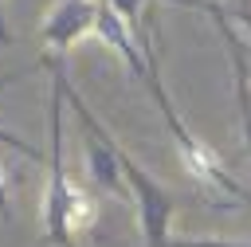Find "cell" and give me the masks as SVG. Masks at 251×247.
I'll return each mask as SVG.
<instances>
[{
  "instance_id": "obj_1",
  "label": "cell",
  "mask_w": 251,
  "mask_h": 247,
  "mask_svg": "<svg viewBox=\"0 0 251 247\" xmlns=\"http://www.w3.org/2000/svg\"><path fill=\"white\" fill-rule=\"evenodd\" d=\"M51 71V102H47V184H43V243L47 247H78V231L94 223V196L71 180L63 153V59H47Z\"/></svg>"
},
{
  "instance_id": "obj_5",
  "label": "cell",
  "mask_w": 251,
  "mask_h": 247,
  "mask_svg": "<svg viewBox=\"0 0 251 247\" xmlns=\"http://www.w3.org/2000/svg\"><path fill=\"white\" fill-rule=\"evenodd\" d=\"M98 8L102 0H55L39 24V43L47 59H63L82 35H90L98 24Z\"/></svg>"
},
{
  "instance_id": "obj_4",
  "label": "cell",
  "mask_w": 251,
  "mask_h": 247,
  "mask_svg": "<svg viewBox=\"0 0 251 247\" xmlns=\"http://www.w3.org/2000/svg\"><path fill=\"white\" fill-rule=\"evenodd\" d=\"M122 173H126V188L133 196L137 208V227H141V247H169L173 243V216H176V196L149 176L126 149H122Z\"/></svg>"
},
{
  "instance_id": "obj_8",
  "label": "cell",
  "mask_w": 251,
  "mask_h": 247,
  "mask_svg": "<svg viewBox=\"0 0 251 247\" xmlns=\"http://www.w3.org/2000/svg\"><path fill=\"white\" fill-rule=\"evenodd\" d=\"M0 220H12V184H8L4 161H0Z\"/></svg>"
},
{
  "instance_id": "obj_6",
  "label": "cell",
  "mask_w": 251,
  "mask_h": 247,
  "mask_svg": "<svg viewBox=\"0 0 251 247\" xmlns=\"http://www.w3.org/2000/svg\"><path fill=\"white\" fill-rule=\"evenodd\" d=\"M208 20L216 24L224 47H227V59H231V71H235V102H239V125H243V145L251 153V47L247 39L239 35V27L227 20V12L212 0L208 8Z\"/></svg>"
},
{
  "instance_id": "obj_3",
  "label": "cell",
  "mask_w": 251,
  "mask_h": 247,
  "mask_svg": "<svg viewBox=\"0 0 251 247\" xmlns=\"http://www.w3.org/2000/svg\"><path fill=\"white\" fill-rule=\"evenodd\" d=\"M63 94H67V106L75 110V118L82 125V169H86V180L98 192H110V196L129 192L126 188V173H122V141L94 118V110L86 106V98L71 86L67 67H63Z\"/></svg>"
},
{
  "instance_id": "obj_2",
  "label": "cell",
  "mask_w": 251,
  "mask_h": 247,
  "mask_svg": "<svg viewBox=\"0 0 251 247\" xmlns=\"http://www.w3.org/2000/svg\"><path fill=\"white\" fill-rule=\"evenodd\" d=\"M141 51H145V78H141V86L153 94V102H157V110H161V118H165V125H169V137H173V145H176L180 169L188 173V180H192V188L200 192V200H204L208 208H216V212L251 208V188H247L243 180H235L231 169L220 161V153L188 129V122L180 118L176 102L169 98V90H165V82H161V71H157V47L149 43V47H141Z\"/></svg>"
},
{
  "instance_id": "obj_7",
  "label": "cell",
  "mask_w": 251,
  "mask_h": 247,
  "mask_svg": "<svg viewBox=\"0 0 251 247\" xmlns=\"http://www.w3.org/2000/svg\"><path fill=\"white\" fill-rule=\"evenodd\" d=\"M169 247H251V243H243V239H220V235H200V239H176L173 235Z\"/></svg>"
},
{
  "instance_id": "obj_10",
  "label": "cell",
  "mask_w": 251,
  "mask_h": 247,
  "mask_svg": "<svg viewBox=\"0 0 251 247\" xmlns=\"http://www.w3.org/2000/svg\"><path fill=\"white\" fill-rule=\"evenodd\" d=\"M12 31H8V16H4V0H0V43H8Z\"/></svg>"
},
{
  "instance_id": "obj_9",
  "label": "cell",
  "mask_w": 251,
  "mask_h": 247,
  "mask_svg": "<svg viewBox=\"0 0 251 247\" xmlns=\"http://www.w3.org/2000/svg\"><path fill=\"white\" fill-rule=\"evenodd\" d=\"M227 20H231L235 27H243V31L251 35V4H239L235 12H227Z\"/></svg>"
}]
</instances>
